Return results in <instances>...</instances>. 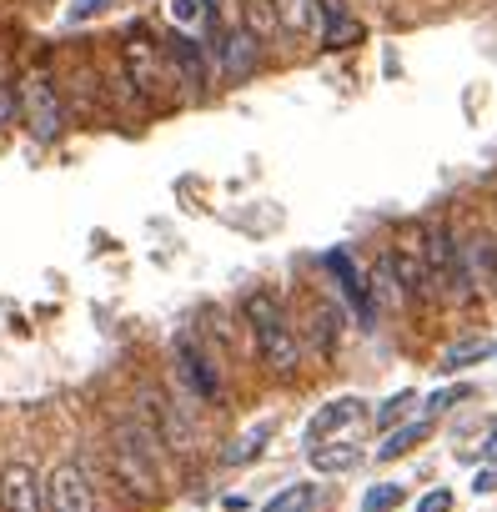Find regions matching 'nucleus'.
I'll return each instance as SVG.
<instances>
[{"label": "nucleus", "instance_id": "1", "mask_svg": "<svg viewBox=\"0 0 497 512\" xmlns=\"http://www.w3.org/2000/svg\"><path fill=\"white\" fill-rule=\"evenodd\" d=\"M111 472L136 502L161 497V442L146 417H116L111 427Z\"/></svg>", "mask_w": 497, "mask_h": 512}, {"label": "nucleus", "instance_id": "2", "mask_svg": "<svg viewBox=\"0 0 497 512\" xmlns=\"http://www.w3.org/2000/svg\"><path fill=\"white\" fill-rule=\"evenodd\" d=\"M241 312H246V327H252V342L262 352V362L282 377H292L302 367V337L292 327V317L282 312V302L272 292H246L241 297Z\"/></svg>", "mask_w": 497, "mask_h": 512}, {"label": "nucleus", "instance_id": "3", "mask_svg": "<svg viewBox=\"0 0 497 512\" xmlns=\"http://www.w3.org/2000/svg\"><path fill=\"white\" fill-rule=\"evenodd\" d=\"M422 246H427V272H432V297L452 302V307H472L477 302V277H472V262H467V246L457 241V231L447 221H432L422 231Z\"/></svg>", "mask_w": 497, "mask_h": 512}, {"label": "nucleus", "instance_id": "4", "mask_svg": "<svg viewBox=\"0 0 497 512\" xmlns=\"http://www.w3.org/2000/svg\"><path fill=\"white\" fill-rule=\"evenodd\" d=\"M161 51H166V46H156L146 26H131V31H126L121 61H126V81H131V91H136L141 101H161V96H166V86H171Z\"/></svg>", "mask_w": 497, "mask_h": 512}, {"label": "nucleus", "instance_id": "5", "mask_svg": "<svg viewBox=\"0 0 497 512\" xmlns=\"http://www.w3.org/2000/svg\"><path fill=\"white\" fill-rule=\"evenodd\" d=\"M141 402H146V427L156 432V442H161L171 457H191V452H196V427L186 422V412H181L166 392H156V387H146Z\"/></svg>", "mask_w": 497, "mask_h": 512}, {"label": "nucleus", "instance_id": "6", "mask_svg": "<svg viewBox=\"0 0 497 512\" xmlns=\"http://www.w3.org/2000/svg\"><path fill=\"white\" fill-rule=\"evenodd\" d=\"M46 512H101L96 487L81 462H56L46 472Z\"/></svg>", "mask_w": 497, "mask_h": 512}, {"label": "nucleus", "instance_id": "7", "mask_svg": "<svg viewBox=\"0 0 497 512\" xmlns=\"http://www.w3.org/2000/svg\"><path fill=\"white\" fill-rule=\"evenodd\" d=\"M21 111H26V126H31L36 141H56L66 131V106H61V96L46 76H31L21 86Z\"/></svg>", "mask_w": 497, "mask_h": 512}, {"label": "nucleus", "instance_id": "8", "mask_svg": "<svg viewBox=\"0 0 497 512\" xmlns=\"http://www.w3.org/2000/svg\"><path fill=\"white\" fill-rule=\"evenodd\" d=\"M0 512H46V477L26 457L0 467Z\"/></svg>", "mask_w": 497, "mask_h": 512}, {"label": "nucleus", "instance_id": "9", "mask_svg": "<svg viewBox=\"0 0 497 512\" xmlns=\"http://www.w3.org/2000/svg\"><path fill=\"white\" fill-rule=\"evenodd\" d=\"M387 262H392V277H397L402 302H427V297H432V272H427V246H422V236H417V241H397V246L387 251Z\"/></svg>", "mask_w": 497, "mask_h": 512}, {"label": "nucleus", "instance_id": "10", "mask_svg": "<svg viewBox=\"0 0 497 512\" xmlns=\"http://www.w3.org/2000/svg\"><path fill=\"white\" fill-rule=\"evenodd\" d=\"M176 372H181V382L201 397V402H221V372L211 367V357L201 352V342L191 337V332H181L176 337Z\"/></svg>", "mask_w": 497, "mask_h": 512}, {"label": "nucleus", "instance_id": "11", "mask_svg": "<svg viewBox=\"0 0 497 512\" xmlns=\"http://www.w3.org/2000/svg\"><path fill=\"white\" fill-rule=\"evenodd\" d=\"M362 417H367V402H362V397H332V402H322V407L312 412L307 442H312V447H317V442H337V437H347L352 427H362Z\"/></svg>", "mask_w": 497, "mask_h": 512}, {"label": "nucleus", "instance_id": "12", "mask_svg": "<svg viewBox=\"0 0 497 512\" xmlns=\"http://www.w3.org/2000/svg\"><path fill=\"white\" fill-rule=\"evenodd\" d=\"M216 56H221V76H226V81H246V76L262 66V41H257L252 26H236V31L221 36Z\"/></svg>", "mask_w": 497, "mask_h": 512}, {"label": "nucleus", "instance_id": "13", "mask_svg": "<svg viewBox=\"0 0 497 512\" xmlns=\"http://www.w3.org/2000/svg\"><path fill=\"white\" fill-rule=\"evenodd\" d=\"M327 267H332V277H337L342 297L357 307V317H362V322H372V317H377V302H372V292H367V277H362V272H357V262H352V251H347V246L327 251Z\"/></svg>", "mask_w": 497, "mask_h": 512}, {"label": "nucleus", "instance_id": "14", "mask_svg": "<svg viewBox=\"0 0 497 512\" xmlns=\"http://www.w3.org/2000/svg\"><path fill=\"white\" fill-rule=\"evenodd\" d=\"M166 61H171V71L181 76V86H191V91H206L211 71H206V51H201V41H191L186 31H176V36L166 41Z\"/></svg>", "mask_w": 497, "mask_h": 512}, {"label": "nucleus", "instance_id": "15", "mask_svg": "<svg viewBox=\"0 0 497 512\" xmlns=\"http://www.w3.org/2000/svg\"><path fill=\"white\" fill-rule=\"evenodd\" d=\"M342 327H347V312H342L337 302H327V297H322V302H312V327H307V332H312V342H317V357H322V362H332V357H337V347H342Z\"/></svg>", "mask_w": 497, "mask_h": 512}, {"label": "nucleus", "instance_id": "16", "mask_svg": "<svg viewBox=\"0 0 497 512\" xmlns=\"http://www.w3.org/2000/svg\"><path fill=\"white\" fill-rule=\"evenodd\" d=\"M467 262H472L477 292L497 297V236H492V231H477V236L467 241Z\"/></svg>", "mask_w": 497, "mask_h": 512}, {"label": "nucleus", "instance_id": "17", "mask_svg": "<svg viewBox=\"0 0 497 512\" xmlns=\"http://www.w3.org/2000/svg\"><path fill=\"white\" fill-rule=\"evenodd\" d=\"M277 437V417H267V422H257V427H246L226 452H221V462L226 467H246V462H257L262 452H267V442Z\"/></svg>", "mask_w": 497, "mask_h": 512}, {"label": "nucleus", "instance_id": "18", "mask_svg": "<svg viewBox=\"0 0 497 512\" xmlns=\"http://www.w3.org/2000/svg\"><path fill=\"white\" fill-rule=\"evenodd\" d=\"M307 457H312V467H317V472H352V467H362V462H367V452H362V447H357L352 437H337V442H317V447H312Z\"/></svg>", "mask_w": 497, "mask_h": 512}, {"label": "nucleus", "instance_id": "19", "mask_svg": "<svg viewBox=\"0 0 497 512\" xmlns=\"http://www.w3.org/2000/svg\"><path fill=\"white\" fill-rule=\"evenodd\" d=\"M427 437H432V417H412V422H402L397 432H387V437H382L377 462H397V457H407L412 447H422Z\"/></svg>", "mask_w": 497, "mask_h": 512}, {"label": "nucleus", "instance_id": "20", "mask_svg": "<svg viewBox=\"0 0 497 512\" xmlns=\"http://www.w3.org/2000/svg\"><path fill=\"white\" fill-rule=\"evenodd\" d=\"M322 16H327V31H322V46L327 51H347V46L362 41V26L347 16L342 0H322Z\"/></svg>", "mask_w": 497, "mask_h": 512}, {"label": "nucleus", "instance_id": "21", "mask_svg": "<svg viewBox=\"0 0 497 512\" xmlns=\"http://www.w3.org/2000/svg\"><path fill=\"white\" fill-rule=\"evenodd\" d=\"M272 11H277L287 36H312L317 16H322V0H272Z\"/></svg>", "mask_w": 497, "mask_h": 512}, {"label": "nucleus", "instance_id": "22", "mask_svg": "<svg viewBox=\"0 0 497 512\" xmlns=\"http://www.w3.org/2000/svg\"><path fill=\"white\" fill-rule=\"evenodd\" d=\"M312 502H317V487H312V482H292V487H282L262 512H307Z\"/></svg>", "mask_w": 497, "mask_h": 512}, {"label": "nucleus", "instance_id": "23", "mask_svg": "<svg viewBox=\"0 0 497 512\" xmlns=\"http://www.w3.org/2000/svg\"><path fill=\"white\" fill-rule=\"evenodd\" d=\"M402 502H407V487L402 482H377V487L362 492V507L367 512H397Z\"/></svg>", "mask_w": 497, "mask_h": 512}, {"label": "nucleus", "instance_id": "24", "mask_svg": "<svg viewBox=\"0 0 497 512\" xmlns=\"http://www.w3.org/2000/svg\"><path fill=\"white\" fill-rule=\"evenodd\" d=\"M412 407H417V392H397V397H387V402L377 407V427H382V432H397V422H402Z\"/></svg>", "mask_w": 497, "mask_h": 512}, {"label": "nucleus", "instance_id": "25", "mask_svg": "<svg viewBox=\"0 0 497 512\" xmlns=\"http://www.w3.org/2000/svg\"><path fill=\"white\" fill-rule=\"evenodd\" d=\"M482 357H492V347H487V342H462V347H452V352L442 357V372L472 367V362H482Z\"/></svg>", "mask_w": 497, "mask_h": 512}, {"label": "nucleus", "instance_id": "26", "mask_svg": "<svg viewBox=\"0 0 497 512\" xmlns=\"http://www.w3.org/2000/svg\"><path fill=\"white\" fill-rule=\"evenodd\" d=\"M206 6H211V0H171V21L176 26H196L206 16Z\"/></svg>", "mask_w": 497, "mask_h": 512}, {"label": "nucleus", "instance_id": "27", "mask_svg": "<svg viewBox=\"0 0 497 512\" xmlns=\"http://www.w3.org/2000/svg\"><path fill=\"white\" fill-rule=\"evenodd\" d=\"M417 512H452V492L447 487H432L417 497Z\"/></svg>", "mask_w": 497, "mask_h": 512}, {"label": "nucleus", "instance_id": "28", "mask_svg": "<svg viewBox=\"0 0 497 512\" xmlns=\"http://www.w3.org/2000/svg\"><path fill=\"white\" fill-rule=\"evenodd\" d=\"M16 111H21V91H11V86H0V131H6V126L16 121Z\"/></svg>", "mask_w": 497, "mask_h": 512}, {"label": "nucleus", "instance_id": "29", "mask_svg": "<svg viewBox=\"0 0 497 512\" xmlns=\"http://www.w3.org/2000/svg\"><path fill=\"white\" fill-rule=\"evenodd\" d=\"M457 397H462V387H447V392H432V397H427V412L437 417V412H447V407H452Z\"/></svg>", "mask_w": 497, "mask_h": 512}, {"label": "nucleus", "instance_id": "30", "mask_svg": "<svg viewBox=\"0 0 497 512\" xmlns=\"http://www.w3.org/2000/svg\"><path fill=\"white\" fill-rule=\"evenodd\" d=\"M111 0H76L71 6V21H86V16H96V11H106Z\"/></svg>", "mask_w": 497, "mask_h": 512}, {"label": "nucleus", "instance_id": "31", "mask_svg": "<svg viewBox=\"0 0 497 512\" xmlns=\"http://www.w3.org/2000/svg\"><path fill=\"white\" fill-rule=\"evenodd\" d=\"M497 487V472H477V492H492Z\"/></svg>", "mask_w": 497, "mask_h": 512}]
</instances>
